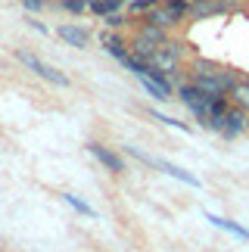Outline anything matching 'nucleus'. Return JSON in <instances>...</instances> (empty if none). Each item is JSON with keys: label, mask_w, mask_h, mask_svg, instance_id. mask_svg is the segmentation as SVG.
I'll return each instance as SVG.
<instances>
[{"label": "nucleus", "mask_w": 249, "mask_h": 252, "mask_svg": "<svg viewBox=\"0 0 249 252\" xmlns=\"http://www.w3.org/2000/svg\"><path fill=\"white\" fill-rule=\"evenodd\" d=\"M19 56V63L25 65V69H31L37 78H44V81H50V84H56V87H69V78L60 72V69H53V65H47L44 60H37L34 53H25V50H19L16 53Z\"/></svg>", "instance_id": "f257e3e1"}, {"label": "nucleus", "mask_w": 249, "mask_h": 252, "mask_svg": "<svg viewBox=\"0 0 249 252\" xmlns=\"http://www.w3.org/2000/svg\"><path fill=\"white\" fill-rule=\"evenodd\" d=\"M88 153H91V156L100 162V165H106L112 174H122V171H124L122 156H119V153H112L109 147H100V143H88Z\"/></svg>", "instance_id": "f03ea898"}, {"label": "nucleus", "mask_w": 249, "mask_h": 252, "mask_svg": "<svg viewBox=\"0 0 249 252\" xmlns=\"http://www.w3.org/2000/svg\"><path fill=\"white\" fill-rule=\"evenodd\" d=\"M206 221H212V224H215L218 230H227L231 237H237V240H243V243H249V230H246V227H240L237 221L221 218V215H212V212H206Z\"/></svg>", "instance_id": "7ed1b4c3"}, {"label": "nucleus", "mask_w": 249, "mask_h": 252, "mask_svg": "<svg viewBox=\"0 0 249 252\" xmlns=\"http://www.w3.org/2000/svg\"><path fill=\"white\" fill-rule=\"evenodd\" d=\"M153 168H162L165 174L178 178L181 184H187V187H199V178H196V174H190L187 168H181V165H171V162H165V159H156V165H153Z\"/></svg>", "instance_id": "20e7f679"}, {"label": "nucleus", "mask_w": 249, "mask_h": 252, "mask_svg": "<svg viewBox=\"0 0 249 252\" xmlns=\"http://www.w3.org/2000/svg\"><path fill=\"white\" fill-rule=\"evenodd\" d=\"M56 34H60L62 41H69L72 47H88V32H81V28H72V25H60V28H56Z\"/></svg>", "instance_id": "39448f33"}, {"label": "nucleus", "mask_w": 249, "mask_h": 252, "mask_svg": "<svg viewBox=\"0 0 249 252\" xmlns=\"http://www.w3.org/2000/svg\"><path fill=\"white\" fill-rule=\"evenodd\" d=\"M62 202H65V206H72V209L78 212V215H84V218H97V209L88 206V202H84L81 196H75V193H62Z\"/></svg>", "instance_id": "423d86ee"}, {"label": "nucleus", "mask_w": 249, "mask_h": 252, "mask_svg": "<svg viewBox=\"0 0 249 252\" xmlns=\"http://www.w3.org/2000/svg\"><path fill=\"white\" fill-rule=\"evenodd\" d=\"M122 3H124V0H93L91 9H93V13H100V16H109V13H116Z\"/></svg>", "instance_id": "0eeeda50"}, {"label": "nucleus", "mask_w": 249, "mask_h": 252, "mask_svg": "<svg viewBox=\"0 0 249 252\" xmlns=\"http://www.w3.org/2000/svg\"><path fill=\"white\" fill-rule=\"evenodd\" d=\"M234 100H237V106H243V109H249V81H237V87H234Z\"/></svg>", "instance_id": "6e6552de"}, {"label": "nucleus", "mask_w": 249, "mask_h": 252, "mask_svg": "<svg viewBox=\"0 0 249 252\" xmlns=\"http://www.w3.org/2000/svg\"><path fill=\"white\" fill-rule=\"evenodd\" d=\"M150 115H153V119H156V122H162V125H168V128H178V131H184V134H190V128H187V125H184V122H178V119H171V115H165V112H156V109H153Z\"/></svg>", "instance_id": "1a4fd4ad"}, {"label": "nucleus", "mask_w": 249, "mask_h": 252, "mask_svg": "<svg viewBox=\"0 0 249 252\" xmlns=\"http://www.w3.org/2000/svg\"><path fill=\"white\" fill-rule=\"evenodd\" d=\"M153 6H156V0H134L131 13H143V9H153Z\"/></svg>", "instance_id": "9d476101"}, {"label": "nucleus", "mask_w": 249, "mask_h": 252, "mask_svg": "<svg viewBox=\"0 0 249 252\" xmlns=\"http://www.w3.org/2000/svg\"><path fill=\"white\" fill-rule=\"evenodd\" d=\"M196 3H199V0H196Z\"/></svg>", "instance_id": "9b49d317"}]
</instances>
